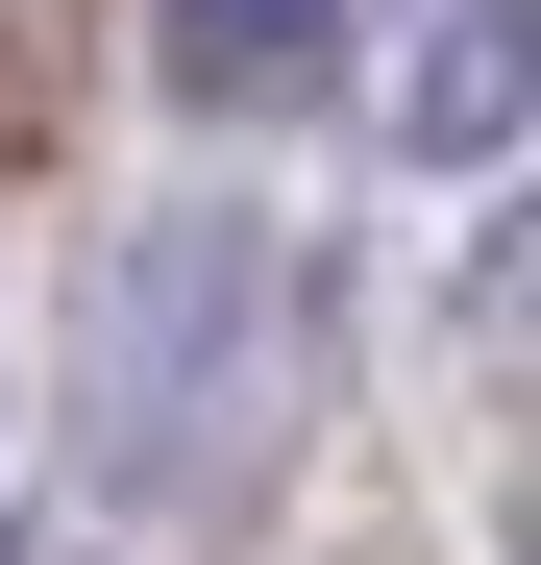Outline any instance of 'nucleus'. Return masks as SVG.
Returning a JSON list of instances; mask_svg holds the SVG:
<instances>
[{
    "instance_id": "7ed1b4c3",
    "label": "nucleus",
    "mask_w": 541,
    "mask_h": 565,
    "mask_svg": "<svg viewBox=\"0 0 541 565\" xmlns=\"http://www.w3.org/2000/svg\"><path fill=\"white\" fill-rule=\"evenodd\" d=\"M148 74L198 124H296L320 74H344V0H148Z\"/></svg>"
},
{
    "instance_id": "39448f33",
    "label": "nucleus",
    "mask_w": 541,
    "mask_h": 565,
    "mask_svg": "<svg viewBox=\"0 0 541 565\" xmlns=\"http://www.w3.org/2000/svg\"><path fill=\"white\" fill-rule=\"evenodd\" d=\"M0 565H25V541H0Z\"/></svg>"
},
{
    "instance_id": "f257e3e1",
    "label": "nucleus",
    "mask_w": 541,
    "mask_h": 565,
    "mask_svg": "<svg viewBox=\"0 0 541 565\" xmlns=\"http://www.w3.org/2000/svg\"><path fill=\"white\" fill-rule=\"evenodd\" d=\"M270 394H296V270L270 222H148L99 296V492L124 516H222L270 467Z\"/></svg>"
},
{
    "instance_id": "20e7f679",
    "label": "nucleus",
    "mask_w": 541,
    "mask_h": 565,
    "mask_svg": "<svg viewBox=\"0 0 541 565\" xmlns=\"http://www.w3.org/2000/svg\"><path fill=\"white\" fill-rule=\"evenodd\" d=\"M468 344H492V369H541V198H517V222H492V270H468Z\"/></svg>"
},
{
    "instance_id": "f03ea898",
    "label": "nucleus",
    "mask_w": 541,
    "mask_h": 565,
    "mask_svg": "<svg viewBox=\"0 0 541 565\" xmlns=\"http://www.w3.org/2000/svg\"><path fill=\"white\" fill-rule=\"evenodd\" d=\"M541 124V0H418V50H394V148L418 172H468Z\"/></svg>"
}]
</instances>
